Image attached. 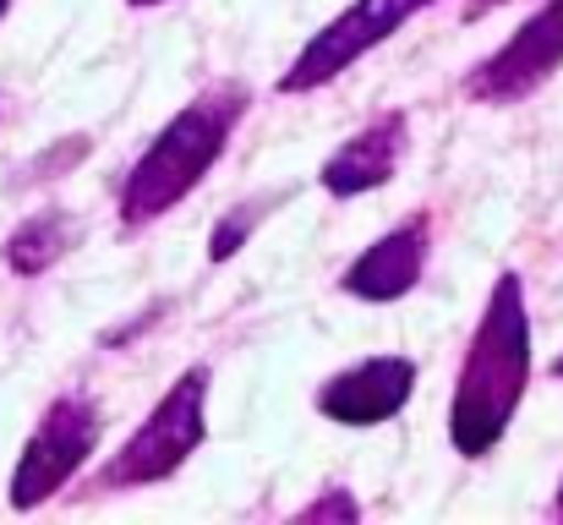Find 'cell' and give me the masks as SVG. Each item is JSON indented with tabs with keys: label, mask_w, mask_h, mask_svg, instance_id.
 Listing matches in <instances>:
<instances>
[{
	"label": "cell",
	"mask_w": 563,
	"mask_h": 525,
	"mask_svg": "<svg viewBox=\"0 0 563 525\" xmlns=\"http://www.w3.org/2000/svg\"><path fill=\"white\" fill-rule=\"evenodd\" d=\"M531 383V318H526V285L520 274H498L487 313L471 335L454 405H449V438L460 455H487L504 427L515 422L520 400Z\"/></svg>",
	"instance_id": "6da1fadb"
},
{
	"label": "cell",
	"mask_w": 563,
	"mask_h": 525,
	"mask_svg": "<svg viewBox=\"0 0 563 525\" xmlns=\"http://www.w3.org/2000/svg\"><path fill=\"white\" fill-rule=\"evenodd\" d=\"M246 116V88L219 83L202 88L187 110H176L165 121V132L143 149V160L132 165L121 186V219L126 225H148L159 214H170L181 197L197 192V181L219 165V154L230 149V132Z\"/></svg>",
	"instance_id": "7a4b0ae2"
},
{
	"label": "cell",
	"mask_w": 563,
	"mask_h": 525,
	"mask_svg": "<svg viewBox=\"0 0 563 525\" xmlns=\"http://www.w3.org/2000/svg\"><path fill=\"white\" fill-rule=\"evenodd\" d=\"M202 400H208V367H187L170 383V394L148 411V422L126 438V449L99 471V488L121 493V488H148L176 477L202 444Z\"/></svg>",
	"instance_id": "3957f363"
},
{
	"label": "cell",
	"mask_w": 563,
	"mask_h": 525,
	"mask_svg": "<svg viewBox=\"0 0 563 525\" xmlns=\"http://www.w3.org/2000/svg\"><path fill=\"white\" fill-rule=\"evenodd\" d=\"M99 433H104L99 405H93L88 394H60V400L38 416V427H33V438H27L16 471H11V510H38V504H49V499L88 466V455L99 449Z\"/></svg>",
	"instance_id": "277c9868"
},
{
	"label": "cell",
	"mask_w": 563,
	"mask_h": 525,
	"mask_svg": "<svg viewBox=\"0 0 563 525\" xmlns=\"http://www.w3.org/2000/svg\"><path fill=\"white\" fill-rule=\"evenodd\" d=\"M427 6H438V0H356V6H345L329 28H318V33L301 44V55H296V61L285 66V77H279V94H312V88H323L329 77L351 72L383 39H394V33H399L410 17H421Z\"/></svg>",
	"instance_id": "5b68a950"
},
{
	"label": "cell",
	"mask_w": 563,
	"mask_h": 525,
	"mask_svg": "<svg viewBox=\"0 0 563 525\" xmlns=\"http://www.w3.org/2000/svg\"><path fill=\"white\" fill-rule=\"evenodd\" d=\"M559 66H563V0H548L498 55H487L465 77V94L482 99V105H515V99H531Z\"/></svg>",
	"instance_id": "8992f818"
},
{
	"label": "cell",
	"mask_w": 563,
	"mask_h": 525,
	"mask_svg": "<svg viewBox=\"0 0 563 525\" xmlns=\"http://www.w3.org/2000/svg\"><path fill=\"white\" fill-rule=\"evenodd\" d=\"M410 389H416L410 356H367L318 389V411L340 427H377V422H394L405 411Z\"/></svg>",
	"instance_id": "52a82bcc"
},
{
	"label": "cell",
	"mask_w": 563,
	"mask_h": 525,
	"mask_svg": "<svg viewBox=\"0 0 563 525\" xmlns=\"http://www.w3.org/2000/svg\"><path fill=\"white\" fill-rule=\"evenodd\" d=\"M427 214H410L399 230H388L383 241H373L351 269H345V296L356 302H399L421 285V269H427Z\"/></svg>",
	"instance_id": "ba28073f"
},
{
	"label": "cell",
	"mask_w": 563,
	"mask_h": 525,
	"mask_svg": "<svg viewBox=\"0 0 563 525\" xmlns=\"http://www.w3.org/2000/svg\"><path fill=\"white\" fill-rule=\"evenodd\" d=\"M405 143H410L405 110L377 116L373 127H362L351 143H340V149L323 160V171H318L323 192H334V197H362V192L388 186L394 171H399V160H405Z\"/></svg>",
	"instance_id": "9c48e42d"
},
{
	"label": "cell",
	"mask_w": 563,
	"mask_h": 525,
	"mask_svg": "<svg viewBox=\"0 0 563 525\" xmlns=\"http://www.w3.org/2000/svg\"><path fill=\"white\" fill-rule=\"evenodd\" d=\"M71 241H77V230H71V219L66 214H33V219H22L11 236H5V269L11 274H22V280H33V274H44V269H55L66 252H71Z\"/></svg>",
	"instance_id": "30bf717a"
},
{
	"label": "cell",
	"mask_w": 563,
	"mask_h": 525,
	"mask_svg": "<svg viewBox=\"0 0 563 525\" xmlns=\"http://www.w3.org/2000/svg\"><path fill=\"white\" fill-rule=\"evenodd\" d=\"M274 208V197H257V203H241V208H230L224 219H219V230H213V241H208V263H224V258H235V247L263 225V214Z\"/></svg>",
	"instance_id": "8fae6325"
},
{
	"label": "cell",
	"mask_w": 563,
	"mask_h": 525,
	"mask_svg": "<svg viewBox=\"0 0 563 525\" xmlns=\"http://www.w3.org/2000/svg\"><path fill=\"white\" fill-rule=\"evenodd\" d=\"M323 515H340V521H356L362 510H356V499H345V493H323L318 504H307V510H301V521H323Z\"/></svg>",
	"instance_id": "7c38bea8"
},
{
	"label": "cell",
	"mask_w": 563,
	"mask_h": 525,
	"mask_svg": "<svg viewBox=\"0 0 563 525\" xmlns=\"http://www.w3.org/2000/svg\"><path fill=\"white\" fill-rule=\"evenodd\" d=\"M498 6H509V0H465V22H476V17H487V11H498Z\"/></svg>",
	"instance_id": "4fadbf2b"
},
{
	"label": "cell",
	"mask_w": 563,
	"mask_h": 525,
	"mask_svg": "<svg viewBox=\"0 0 563 525\" xmlns=\"http://www.w3.org/2000/svg\"><path fill=\"white\" fill-rule=\"evenodd\" d=\"M553 515L563 521V482H559V499H553Z\"/></svg>",
	"instance_id": "5bb4252c"
},
{
	"label": "cell",
	"mask_w": 563,
	"mask_h": 525,
	"mask_svg": "<svg viewBox=\"0 0 563 525\" xmlns=\"http://www.w3.org/2000/svg\"><path fill=\"white\" fill-rule=\"evenodd\" d=\"M126 6H165V0H126Z\"/></svg>",
	"instance_id": "9a60e30c"
},
{
	"label": "cell",
	"mask_w": 563,
	"mask_h": 525,
	"mask_svg": "<svg viewBox=\"0 0 563 525\" xmlns=\"http://www.w3.org/2000/svg\"><path fill=\"white\" fill-rule=\"evenodd\" d=\"M553 378H563V356H559V361H553Z\"/></svg>",
	"instance_id": "2e32d148"
},
{
	"label": "cell",
	"mask_w": 563,
	"mask_h": 525,
	"mask_svg": "<svg viewBox=\"0 0 563 525\" xmlns=\"http://www.w3.org/2000/svg\"><path fill=\"white\" fill-rule=\"evenodd\" d=\"M0 17H5V0H0Z\"/></svg>",
	"instance_id": "e0dca14e"
}]
</instances>
